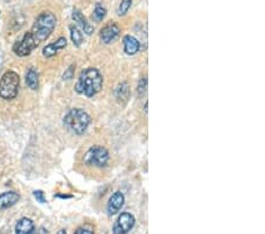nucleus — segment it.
Listing matches in <instances>:
<instances>
[{
	"instance_id": "obj_24",
	"label": "nucleus",
	"mask_w": 265,
	"mask_h": 234,
	"mask_svg": "<svg viewBox=\"0 0 265 234\" xmlns=\"http://www.w3.org/2000/svg\"><path fill=\"white\" fill-rule=\"evenodd\" d=\"M57 234H67V233H66L65 229H60V231H58V233H57Z\"/></svg>"
},
{
	"instance_id": "obj_13",
	"label": "nucleus",
	"mask_w": 265,
	"mask_h": 234,
	"mask_svg": "<svg viewBox=\"0 0 265 234\" xmlns=\"http://www.w3.org/2000/svg\"><path fill=\"white\" fill-rule=\"evenodd\" d=\"M35 232V224L31 219L22 218L18 221L16 226V234H33Z\"/></svg>"
},
{
	"instance_id": "obj_2",
	"label": "nucleus",
	"mask_w": 265,
	"mask_h": 234,
	"mask_svg": "<svg viewBox=\"0 0 265 234\" xmlns=\"http://www.w3.org/2000/svg\"><path fill=\"white\" fill-rule=\"evenodd\" d=\"M56 22L57 19L55 14L52 12H48V11L40 13L39 16L37 17V19L32 25L31 31H30L37 45H39L40 43L48 39V37L52 35L53 30L56 28Z\"/></svg>"
},
{
	"instance_id": "obj_7",
	"label": "nucleus",
	"mask_w": 265,
	"mask_h": 234,
	"mask_svg": "<svg viewBox=\"0 0 265 234\" xmlns=\"http://www.w3.org/2000/svg\"><path fill=\"white\" fill-rule=\"evenodd\" d=\"M38 46L37 43L35 41V39L32 38L31 33L28 32L24 36L20 41H17L13 46V51L14 54L20 56V57H25V56L30 55L32 52L33 49H36Z\"/></svg>"
},
{
	"instance_id": "obj_22",
	"label": "nucleus",
	"mask_w": 265,
	"mask_h": 234,
	"mask_svg": "<svg viewBox=\"0 0 265 234\" xmlns=\"http://www.w3.org/2000/svg\"><path fill=\"white\" fill-rule=\"evenodd\" d=\"M74 234H94L92 229H89V228H78L77 232Z\"/></svg>"
},
{
	"instance_id": "obj_9",
	"label": "nucleus",
	"mask_w": 265,
	"mask_h": 234,
	"mask_svg": "<svg viewBox=\"0 0 265 234\" xmlns=\"http://www.w3.org/2000/svg\"><path fill=\"white\" fill-rule=\"evenodd\" d=\"M124 202H125V196L122 192H116V193H113L108 202L109 215H113L117 212H119V209L123 207Z\"/></svg>"
},
{
	"instance_id": "obj_12",
	"label": "nucleus",
	"mask_w": 265,
	"mask_h": 234,
	"mask_svg": "<svg viewBox=\"0 0 265 234\" xmlns=\"http://www.w3.org/2000/svg\"><path fill=\"white\" fill-rule=\"evenodd\" d=\"M72 18H73V20L77 22V24L81 26L83 29V31H84L86 35H91V33L93 32V26L90 24V22L86 20V18L83 16V13L81 12L79 10H73V13H72Z\"/></svg>"
},
{
	"instance_id": "obj_14",
	"label": "nucleus",
	"mask_w": 265,
	"mask_h": 234,
	"mask_svg": "<svg viewBox=\"0 0 265 234\" xmlns=\"http://www.w3.org/2000/svg\"><path fill=\"white\" fill-rule=\"evenodd\" d=\"M124 50L127 55H135L139 50V41L132 36L124 37Z\"/></svg>"
},
{
	"instance_id": "obj_1",
	"label": "nucleus",
	"mask_w": 265,
	"mask_h": 234,
	"mask_svg": "<svg viewBox=\"0 0 265 234\" xmlns=\"http://www.w3.org/2000/svg\"><path fill=\"white\" fill-rule=\"evenodd\" d=\"M103 88V76L97 69H86L81 74L75 85V91L83 95L92 97L97 95Z\"/></svg>"
},
{
	"instance_id": "obj_20",
	"label": "nucleus",
	"mask_w": 265,
	"mask_h": 234,
	"mask_svg": "<svg viewBox=\"0 0 265 234\" xmlns=\"http://www.w3.org/2000/svg\"><path fill=\"white\" fill-rule=\"evenodd\" d=\"M33 195H35V198L37 199L38 202L46 203V198H45L43 191H35L33 192Z\"/></svg>"
},
{
	"instance_id": "obj_21",
	"label": "nucleus",
	"mask_w": 265,
	"mask_h": 234,
	"mask_svg": "<svg viewBox=\"0 0 265 234\" xmlns=\"http://www.w3.org/2000/svg\"><path fill=\"white\" fill-rule=\"evenodd\" d=\"M73 76H74V66L72 65V66H70L69 69L65 71V74H64L63 78L66 79V81H70V79L73 78Z\"/></svg>"
},
{
	"instance_id": "obj_4",
	"label": "nucleus",
	"mask_w": 265,
	"mask_h": 234,
	"mask_svg": "<svg viewBox=\"0 0 265 234\" xmlns=\"http://www.w3.org/2000/svg\"><path fill=\"white\" fill-rule=\"evenodd\" d=\"M20 78L14 71H6L0 79V97L4 100H12L18 95Z\"/></svg>"
},
{
	"instance_id": "obj_11",
	"label": "nucleus",
	"mask_w": 265,
	"mask_h": 234,
	"mask_svg": "<svg viewBox=\"0 0 265 234\" xmlns=\"http://www.w3.org/2000/svg\"><path fill=\"white\" fill-rule=\"evenodd\" d=\"M66 45H67L66 38L62 37V38H59L58 40L55 41V43L48 44L47 46H45L44 50H43V55L47 58L53 57V56H55L57 52H58V50H60V49L66 48Z\"/></svg>"
},
{
	"instance_id": "obj_23",
	"label": "nucleus",
	"mask_w": 265,
	"mask_h": 234,
	"mask_svg": "<svg viewBox=\"0 0 265 234\" xmlns=\"http://www.w3.org/2000/svg\"><path fill=\"white\" fill-rule=\"evenodd\" d=\"M36 234H48V231L46 228H39Z\"/></svg>"
},
{
	"instance_id": "obj_8",
	"label": "nucleus",
	"mask_w": 265,
	"mask_h": 234,
	"mask_svg": "<svg viewBox=\"0 0 265 234\" xmlns=\"http://www.w3.org/2000/svg\"><path fill=\"white\" fill-rule=\"evenodd\" d=\"M120 29L116 22H109L100 31V38L105 44H110L119 36Z\"/></svg>"
},
{
	"instance_id": "obj_17",
	"label": "nucleus",
	"mask_w": 265,
	"mask_h": 234,
	"mask_svg": "<svg viewBox=\"0 0 265 234\" xmlns=\"http://www.w3.org/2000/svg\"><path fill=\"white\" fill-rule=\"evenodd\" d=\"M106 16V9L104 5H101L100 3H98L96 5V9L93 11V19L96 21H101Z\"/></svg>"
},
{
	"instance_id": "obj_16",
	"label": "nucleus",
	"mask_w": 265,
	"mask_h": 234,
	"mask_svg": "<svg viewBox=\"0 0 265 234\" xmlns=\"http://www.w3.org/2000/svg\"><path fill=\"white\" fill-rule=\"evenodd\" d=\"M70 31H71L72 43H73L74 46L79 48L83 43V33L81 32V30H79L75 25L70 26Z\"/></svg>"
},
{
	"instance_id": "obj_3",
	"label": "nucleus",
	"mask_w": 265,
	"mask_h": 234,
	"mask_svg": "<svg viewBox=\"0 0 265 234\" xmlns=\"http://www.w3.org/2000/svg\"><path fill=\"white\" fill-rule=\"evenodd\" d=\"M90 121L91 120L88 112L82 110V109H73V110L67 112V115L64 117V126L71 133L82 135L88 129Z\"/></svg>"
},
{
	"instance_id": "obj_15",
	"label": "nucleus",
	"mask_w": 265,
	"mask_h": 234,
	"mask_svg": "<svg viewBox=\"0 0 265 234\" xmlns=\"http://www.w3.org/2000/svg\"><path fill=\"white\" fill-rule=\"evenodd\" d=\"M26 84L31 90H37L39 88V76L36 69H30L26 74Z\"/></svg>"
},
{
	"instance_id": "obj_18",
	"label": "nucleus",
	"mask_w": 265,
	"mask_h": 234,
	"mask_svg": "<svg viewBox=\"0 0 265 234\" xmlns=\"http://www.w3.org/2000/svg\"><path fill=\"white\" fill-rule=\"evenodd\" d=\"M131 5H132V0H122V3H120V5L118 7V16H124V14H126Z\"/></svg>"
},
{
	"instance_id": "obj_6",
	"label": "nucleus",
	"mask_w": 265,
	"mask_h": 234,
	"mask_svg": "<svg viewBox=\"0 0 265 234\" xmlns=\"http://www.w3.org/2000/svg\"><path fill=\"white\" fill-rule=\"evenodd\" d=\"M136 222V219L134 217V214L124 212L122 213L117 219L116 224L113 225L112 232L113 234H127L128 232L134 228Z\"/></svg>"
},
{
	"instance_id": "obj_19",
	"label": "nucleus",
	"mask_w": 265,
	"mask_h": 234,
	"mask_svg": "<svg viewBox=\"0 0 265 234\" xmlns=\"http://www.w3.org/2000/svg\"><path fill=\"white\" fill-rule=\"evenodd\" d=\"M146 89H147V79L146 78H142L141 81H139V84H138V95H144V93L146 92Z\"/></svg>"
},
{
	"instance_id": "obj_10",
	"label": "nucleus",
	"mask_w": 265,
	"mask_h": 234,
	"mask_svg": "<svg viewBox=\"0 0 265 234\" xmlns=\"http://www.w3.org/2000/svg\"><path fill=\"white\" fill-rule=\"evenodd\" d=\"M19 199H20V195L16 192H5V193L0 194V212L16 205Z\"/></svg>"
},
{
	"instance_id": "obj_5",
	"label": "nucleus",
	"mask_w": 265,
	"mask_h": 234,
	"mask_svg": "<svg viewBox=\"0 0 265 234\" xmlns=\"http://www.w3.org/2000/svg\"><path fill=\"white\" fill-rule=\"evenodd\" d=\"M85 163L97 166V167H104L109 162V152L106 148L100 146L92 147L85 154Z\"/></svg>"
}]
</instances>
